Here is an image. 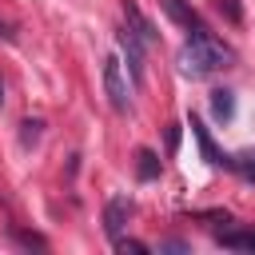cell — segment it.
<instances>
[{"label":"cell","instance_id":"1","mask_svg":"<svg viewBox=\"0 0 255 255\" xmlns=\"http://www.w3.org/2000/svg\"><path fill=\"white\" fill-rule=\"evenodd\" d=\"M231 60H235V52H231L223 40H215L203 24L191 28V32H187V44L179 48V68H183V76H191V80L211 76V72L227 68Z\"/></svg>","mask_w":255,"mask_h":255},{"label":"cell","instance_id":"2","mask_svg":"<svg viewBox=\"0 0 255 255\" xmlns=\"http://www.w3.org/2000/svg\"><path fill=\"white\" fill-rule=\"evenodd\" d=\"M104 92H108V104L112 112H128V84H124V72H120V56H104Z\"/></svg>","mask_w":255,"mask_h":255},{"label":"cell","instance_id":"3","mask_svg":"<svg viewBox=\"0 0 255 255\" xmlns=\"http://www.w3.org/2000/svg\"><path fill=\"white\" fill-rule=\"evenodd\" d=\"M128 215H131V203H128L124 195H112V199L104 203V231H108V239H120V235H124Z\"/></svg>","mask_w":255,"mask_h":255},{"label":"cell","instance_id":"4","mask_svg":"<svg viewBox=\"0 0 255 255\" xmlns=\"http://www.w3.org/2000/svg\"><path fill=\"white\" fill-rule=\"evenodd\" d=\"M124 20H128V32H131L139 44H155V28H151V20L139 12L135 0H124Z\"/></svg>","mask_w":255,"mask_h":255},{"label":"cell","instance_id":"5","mask_svg":"<svg viewBox=\"0 0 255 255\" xmlns=\"http://www.w3.org/2000/svg\"><path fill=\"white\" fill-rule=\"evenodd\" d=\"M116 40H120V48H124V56H128V72H131V80H135V84H143V44H139L128 28H124Z\"/></svg>","mask_w":255,"mask_h":255},{"label":"cell","instance_id":"6","mask_svg":"<svg viewBox=\"0 0 255 255\" xmlns=\"http://www.w3.org/2000/svg\"><path fill=\"white\" fill-rule=\"evenodd\" d=\"M187 124H191V135L199 139V147H203V155H207V163H211V167H227V155H223V151L215 147V139H211V131L203 128V120H199V116H191Z\"/></svg>","mask_w":255,"mask_h":255},{"label":"cell","instance_id":"7","mask_svg":"<svg viewBox=\"0 0 255 255\" xmlns=\"http://www.w3.org/2000/svg\"><path fill=\"white\" fill-rule=\"evenodd\" d=\"M159 8H163V16H167L171 24H179L183 32L199 28V16H195V8H191L187 0H159Z\"/></svg>","mask_w":255,"mask_h":255},{"label":"cell","instance_id":"8","mask_svg":"<svg viewBox=\"0 0 255 255\" xmlns=\"http://www.w3.org/2000/svg\"><path fill=\"white\" fill-rule=\"evenodd\" d=\"M211 116H215L219 124H227V120L235 116V92H227V88H215V92H211Z\"/></svg>","mask_w":255,"mask_h":255},{"label":"cell","instance_id":"9","mask_svg":"<svg viewBox=\"0 0 255 255\" xmlns=\"http://www.w3.org/2000/svg\"><path fill=\"white\" fill-rule=\"evenodd\" d=\"M215 239L227 251H255V231H219Z\"/></svg>","mask_w":255,"mask_h":255},{"label":"cell","instance_id":"10","mask_svg":"<svg viewBox=\"0 0 255 255\" xmlns=\"http://www.w3.org/2000/svg\"><path fill=\"white\" fill-rule=\"evenodd\" d=\"M135 175H139V179H155V175H159V155L147 151V147H139V151H135Z\"/></svg>","mask_w":255,"mask_h":255},{"label":"cell","instance_id":"11","mask_svg":"<svg viewBox=\"0 0 255 255\" xmlns=\"http://www.w3.org/2000/svg\"><path fill=\"white\" fill-rule=\"evenodd\" d=\"M227 167L239 171L247 183H255V151H243V155H227Z\"/></svg>","mask_w":255,"mask_h":255},{"label":"cell","instance_id":"12","mask_svg":"<svg viewBox=\"0 0 255 255\" xmlns=\"http://www.w3.org/2000/svg\"><path fill=\"white\" fill-rule=\"evenodd\" d=\"M40 128H44L40 120H24V124H20V143H24V147H32V143L40 139Z\"/></svg>","mask_w":255,"mask_h":255},{"label":"cell","instance_id":"13","mask_svg":"<svg viewBox=\"0 0 255 255\" xmlns=\"http://www.w3.org/2000/svg\"><path fill=\"white\" fill-rule=\"evenodd\" d=\"M215 4H219V12H223L231 24H239V20H243V8H239V0H215Z\"/></svg>","mask_w":255,"mask_h":255},{"label":"cell","instance_id":"14","mask_svg":"<svg viewBox=\"0 0 255 255\" xmlns=\"http://www.w3.org/2000/svg\"><path fill=\"white\" fill-rule=\"evenodd\" d=\"M112 243H116V251H131V255H143V251H147V243H139V239H124V235L112 239Z\"/></svg>","mask_w":255,"mask_h":255},{"label":"cell","instance_id":"15","mask_svg":"<svg viewBox=\"0 0 255 255\" xmlns=\"http://www.w3.org/2000/svg\"><path fill=\"white\" fill-rule=\"evenodd\" d=\"M12 239L24 243V247H44V239H40V235H28V231H12Z\"/></svg>","mask_w":255,"mask_h":255},{"label":"cell","instance_id":"16","mask_svg":"<svg viewBox=\"0 0 255 255\" xmlns=\"http://www.w3.org/2000/svg\"><path fill=\"white\" fill-rule=\"evenodd\" d=\"M159 251H191V247H187L183 239H163V243H159Z\"/></svg>","mask_w":255,"mask_h":255},{"label":"cell","instance_id":"17","mask_svg":"<svg viewBox=\"0 0 255 255\" xmlns=\"http://www.w3.org/2000/svg\"><path fill=\"white\" fill-rule=\"evenodd\" d=\"M179 147V128H167V151Z\"/></svg>","mask_w":255,"mask_h":255},{"label":"cell","instance_id":"18","mask_svg":"<svg viewBox=\"0 0 255 255\" xmlns=\"http://www.w3.org/2000/svg\"><path fill=\"white\" fill-rule=\"evenodd\" d=\"M0 104H4V84H0Z\"/></svg>","mask_w":255,"mask_h":255}]
</instances>
